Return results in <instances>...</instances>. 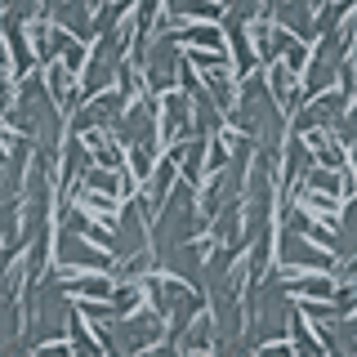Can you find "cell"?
<instances>
[{"label":"cell","instance_id":"obj_1","mask_svg":"<svg viewBox=\"0 0 357 357\" xmlns=\"http://www.w3.org/2000/svg\"><path fill=\"white\" fill-rule=\"evenodd\" d=\"M72 205H76L81 214H90V223H99V228H108V237H112V232H116V223H112L108 214L99 210V205H90V201H72Z\"/></svg>","mask_w":357,"mask_h":357}]
</instances>
